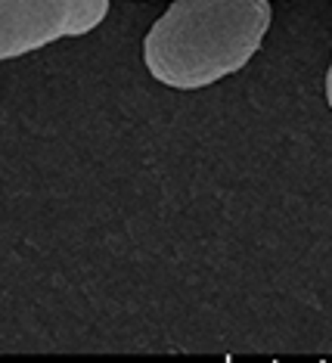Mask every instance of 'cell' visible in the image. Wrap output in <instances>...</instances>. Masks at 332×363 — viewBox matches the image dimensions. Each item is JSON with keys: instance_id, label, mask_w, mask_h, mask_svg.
I'll return each mask as SVG.
<instances>
[{"instance_id": "cell-3", "label": "cell", "mask_w": 332, "mask_h": 363, "mask_svg": "<svg viewBox=\"0 0 332 363\" xmlns=\"http://www.w3.org/2000/svg\"><path fill=\"white\" fill-rule=\"evenodd\" d=\"M326 100L332 106V62H329V72H326Z\"/></svg>"}, {"instance_id": "cell-1", "label": "cell", "mask_w": 332, "mask_h": 363, "mask_svg": "<svg viewBox=\"0 0 332 363\" xmlns=\"http://www.w3.org/2000/svg\"><path fill=\"white\" fill-rule=\"evenodd\" d=\"M270 16V0H174L149 28L143 62L174 90L209 87L258 53Z\"/></svg>"}, {"instance_id": "cell-2", "label": "cell", "mask_w": 332, "mask_h": 363, "mask_svg": "<svg viewBox=\"0 0 332 363\" xmlns=\"http://www.w3.org/2000/svg\"><path fill=\"white\" fill-rule=\"evenodd\" d=\"M106 13L109 0H0V60L87 35Z\"/></svg>"}]
</instances>
